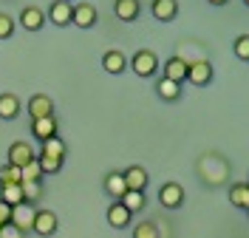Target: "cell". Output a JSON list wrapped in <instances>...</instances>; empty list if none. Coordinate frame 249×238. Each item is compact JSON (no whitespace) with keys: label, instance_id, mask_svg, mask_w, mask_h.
<instances>
[{"label":"cell","instance_id":"obj_34","mask_svg":"<svg viewBox=\"0 0 249 238\" xmlns=\"http://www.w3.org/2000/svg\"><path fill=\"white\" fill-rule=\"evenodd\" d=\"M210 6H224V3H230V0H207Z\"/></svg>","mask_w":249,"mask_h":238},{"label":"cell","instance_id":"obj_11","mask_svg":"<svg viewBox=\"0 0 249 238\" xmlns=\"http://www.w3.org/2000/svg\"><path fill=\"white\" fill-rule=\"evenodd\" d=\"M29 116H31V119L54 116V99H51L48 94H34L29 99Z\"/></svg>","mask_w":249,"mask_h":238},{"label":"cell","instance_id":"obj_20","mask_svg":"<svg viewBox=\"0 0 249 238\" xmlns=\"http://www.w3.org/2000/svg\"><path fill=\"white\" fill-rule=\"evenodd\" d=\"M17 113H20V99L15 94H0V119L12 122L17 119Z\"/></svg>","mask_w":249,"mask_h":238},{"label":"cell","instance_id":"obj_35","mask_svg":"<svg viewBox=\"0 0 249 238\" xmlns=\"http://www.w3.org/2000/svg\"><path fill=\"white\" fill-rule=\"evenodd\" d=\"M68 3H74V0H68Z\"/></svg>","mask_w":249,"mask_h":238},{"label":"cell","instance_id":"obj_22","mask_svg":"<svg viewBox=\"0 0 249 238\" xmlns=\"http://www.w3.org/2000/svg\"><path fill=\"white\" fill-rule=\"evenodd\" d=\"M119 204H122L127 213H139V210L147 207V199H144V193H139V190H127L122 199H119Z\"/></svg>","mask_w":249,"mask_h":238},{"label":"cell","instance_id":"obj_5","mask_svg":"<svg viewBox=\"0 0 249 238\" xmlns=\"http://www.w3.org/2000/svg\"><path fill=\"white\" fill-rule=\"evenodd\" d=\"M159 201H161V207H167V210H178V207L184 204V187L178 182H164L159 187Z\"/></svg>","mask_w":249,"mask_h":238},{"label":"cell","instance_id":"obj_21","mask_svg":"<svg viewBox=\"0 0 249 238\" xmlns=\"http://www.w3.org/2000/svg\"><path fill=\"white\" fill-rule=\"evenodd\" d=\"M230 201H232L238 210H249V184L247 182L230 184Z\"/></svg>","mask_w":249,"mask_h":238},{"label":"cell","instance_id":"obj_15","mask_svg":"<svg viewBox=\"0 0 249 238\" xmlns=\"http://www.w3.org/2000/svg\"><path fill=\"white\" fill-rule=\"evenodd\" d=\"M150 12H153V17L159 23H170L178 15V0H153L150 3Z\"/></svg>","mask_w":249,"mask_h":238},{"label":"cell","instance_id":"obj_31","mask_svg":"<svg viewBox=\"0 0 249 238\" xmlns=\"http://www.w3.org/2000/svg\"><path fill=\"white\" fill-rule=\"evenodd\" d=\"M12 34H15V17L0 12V40H9Z\"/></svg>","mask_w":249,"mask_h":238},{"label":"cell","instance_id":"obj_28","mask_svg":"<svg viewBox=\"0 0 249 238\" xmlns=\"http://www.w3.org/2000/svg\"><path fill=\"white\" fill-rule=\"evenodd\" d=\"M133 238H159L156 221H139L136 227H133Z\"/></svg>","mask_w":249,"mask_h":238},{"label":"cell","instance_id":"obj_9","mask_svg":"<svg viewBox=\"0 0 249 238\" xmlns=\"http://www.w3.org/2000/svg\"><path fill=\"white\" fill-rule=\"evenodd\" d=\"M187 60L184 57H170L167 63L161 65V77H167V79H173V82H178V85H184V79H187Z\"/></svg>","mask_w":249,"mask_h":238},{"label":"cell","instance_id":"obj_12","mask_svg":"<svg viewBox=\"0 0 249 238\" xmlns=\"http://www.w3.org/2000/svg\"><path fill=\"white\" fill-rule=\"evenodd\" d=\"M71 12H74V3H68V0H54L51 3V9H48V20L54 23V26H71Z\"/></svg>","mask_w":249,"mask_h":238},{"label":"cell","instance_id":"obj_8","mask_svg":"<svg viewBox=\"0 0 249 238\" xmlns=\"http://www.w3.org/2000/svg\"><path fill=\"white\" fill-rule=\"evenodd\" d=\"M31 136L43 145L46 139L57 136V116H43V119H31Z\"/></svg>","mask_w":249,"mask_h":238},{"label":"cell","instance_id":"obj_36","mask_svg":"<svg viewBox=\"0 0 249 238\" xmlns=\"http://www.w3.org/2000/svg\"><path fill=\"white\" fill-rule=\"evenodd\" d=\"M0 227H3V224H0Z\"/></svg>","mask_w":249,"mask_h":238},{"label":"cell","instance_id":"obj_30","mask_svg":"<svg viewBox=\"0 0 249 238\" xmlns=\"http://www.w3.org/2000/svg\"><path fill=\"white\" fill-rule=\"evenodd\" d=\"M235 57H238L241 63H249V34H241V37L235 40Z\"/></svg>","mask_w":249,"mask_h":238},{"label":"cell","instance_id":"obj_13","mask_svg":"<svg viewBox=\"0 0 249 238\" xmlns=\"http://www.w3.org/2000/svg\"><path fill=\"white\" fill-rule=\"evenodd\" d=\"M20 26H23L26 32H40V29L46 26V15H43V9H37V6H26V9L20 12Z\"/></svg>","mask_w":249,"mask_h":238},{"label":"cell","instance_id":"obj_33","mask_svg":"<svg viewBox=\"0 0 249 238\" xmlns=\"http://www.w3.org/2000/svg\"><path fill=\"white\" fill-rule=\"evenodd\" d=\"M9 216H12V207L6 201H0V224H9Z\"/></svg>","mask_w":249,"mask_h":238},{"label":"cell","instance_id":"obj_1","mask_svg":"<svg viewBox=\"0 0 249 238\" xmlns=\"http://www.w3.org/2000/svg\"><path fill=\"white\" fill-rule=\"evenodd\" d=\"M60 230V219H57V213L54 210H43V207H37V213H34V224H31V233H37L40 238H48L54 236Z\"/></svg>","mask_w":249,"mask_h":238},{"label":"cell","instance_id":"obj_23","mask_svg":"<svg viewBox=\"0 0 249 238\" xmlns=\"http://www.w3.org/2000/svg\"><path fill=\"white\" fill-rule=\"evenodd\" d=\"M40 153H46V156H57V159H65L68 147H65V142H62V136L57 133V136H51V139H46V142L40 145Z\"/></svg>","mask_w":249,"mask_h":238},{"label":"cell","instance_id":"obj_2","mask_svg":"<svg viewBox=\"0 0 249 238\" xmlns=\"http://www.w3.org/2000/svg\"><path fill=\"white\" fill-rule=\"evenodd\" d=\"M130 68H133L136 77H153L156 71H159V57L150 48H139L133 54V60H130Z\"/></svg>","mask_w":249,"mask_h":238},{"label":"cell","instance_id":"obj_7","mask_svg":"<svg viewBox=\"0 0 249 238\" xmlns=\"http://www.w3.org/2000/svg\"><path fill=\"white\" fill-rule=\"evenodd\" d=\"M187 82H193V85L213 82V65H210V60H193L187 65Z\"/></svg>","mask_w":249,"mask_h":238},{"label":"cell","instance_id":"obj_29","mask_svg":"<svg viewBox=\"0 0 249 238\" xmlns=\"http://www.w3.org/2000/svg\"><path fill=\"white\" fill-rule=\"evenodd\" d=\"M6 184H20V170L12 167V165L0 167V187H6Z\"/></svg>","mask_w":249,"mask_h":238},{"label":"cell","instance_id":"obj_17","mask_svg":"<svg viewBox=\"0 0 249 238\" xmlns=\"http://www.w3.org/2000/svg\"><path fill=\"white\" fill-rule=\"evenodd\" d=\"M102 68L108 71V74H122L124 68H127V57H124L119 48H110V51H105V57H102Z\"/></svg>","mask_w":249,"mask_h":238},{"label":"cell","instance_id":"obj_26","mask_svg":"<svg viewBox=\"0 0 249 238\" xmlns=\"http://www.w3.org/2000/svg\"><path fill=\"white\" fill-rule=\"evenodd\" d=\"M0 201H6L9 207H15L23 201V187L20 184H6V187H0Z\"/></svg>","mask_w":249,"mask_h":238},{"label":"cell","instance_id":"obj_18","mask_svg":"<svg viewBox=\"0 0 249 238\" xmlns=\"http://www.w3.org/2000/svg\"><path fill=\"white\" fill-rule=\"evenodd\" d=\"M130 219H133V213H127L119 201H113L108 207V224L113 230H124V227H130Z\"/></svg>","mask_w":249,"mask_h":238},{"label":"cell","instance_id":"obj_16","mask_svg":"<svg viewBox=\"0 0 249 238\" xmlns=\"http://www.w3.org/2000/svg\"><path fill=\"white\" fill-rule=\"evenodd\" d=\"M153 88H156V96L164 99V102H176V99L181 96V85L173 82V79H167V77H159Z\"/></svg>","mask_w":249,"mask_h":238},{"label":"cell","instance_id":"obj_14","mask_svg":"<svg viewBox=\"0 0 249 238\" xmlns=\"http://www.w3.org/2000/svg\"><path fill=\"white\" fill-rule=\"evenodd\" d=\"M113 12L122 23H136L142 15V3L139 0H116L113 3Z\"/></svg>","mask_w":249,"mask_h":238},{"label":"cell","instance_id":"obj_25","mask_svg":"<svg viewBox=\"0 0 249 238\" xmlns=\"http://www.w3.org/2000/svg\"><path fill=\"white\" fill-rule=\"evenodd\" d=\"M37 165H40V170H43V176H54V173H60V170H62L65 159L46 156V153H37Z\"/></svg>","mask_w":249,"mask_h":238},{"label":"cell","instance_id":"obj_6","mask_svg":"<svg viewBox=\"0 0 249 238\" xmlns=\"http://www.w3.org/2000/svg\"><path fill=\"white\" fill-rule=\"evenodd\" d=\"M34 147H31L29 142H12V147H9V162L6 165H12V167H17V170H23L29 162H34Z\"/></svg>","mask_w":249,"mask_h":238},{"label":"cell","instance_id":"obj_19","mask_svg":"<svg viewBox=\"0 0 249 238\" xmlns=\"http://www.w3.org/2000/svg\"><path fill=\"white\" fill-rule=\"evenodd\" d=\"M105 193H108L113 201H119L124 193H127V187H124V179L122 173H116V170H110L108 176H105Z\"/></svg>","mask_w":249,"mask_h":238},{"label":"cell","instance_id":"obj_4","mask_svg":"<svg viewBox=\"0 0 249 238\" xmlns=\"http://www.w3.org/2000/svg\"><path fill=\"white\" fill-rule=\"evenodd\" d=\"M71 23L77 29H93L99 23V12L93 3H74V12H71Z\"/></svg>","mask_w":249,"mask_h":238},{"label":"cell","instance_id":"obj_27","mask_svg":"<svg viewBox=\"0 0 249 238\" xmlns=\"http://www.w3.org/2000/svg\"><path fill=\"white\" fill-rule=\"evenodd\" d=\"M46 176H43V170H40V165H37V156H34V162H29L23 170H20V182H43Z\"/></svg>","mask_w":249,"mask_h":238},{"label":"cell","instance_id":"obj_32","mask_svg":"<svg viewBox=\"0 0 249 238\" xmlns=\"http://www.w3.org/2000/svg\"><path fill=\"white\" fill-rule=\"evenodd\" d=\"M0 238H26V233H20L15 224H3L0 227Z\"/></svg>","mask_w":249,"mask_h":238},{"label":"cell","instance_id":"obj_10","mask_svg":"<svg viewBox=\"0 0 249 238\" xmlns=\"http://www.w3.org/2000/svg\"><path fill=\"white\" fill-rule=\"evenodd\" d=\"M122 179H124V187H127V190H139V193L147 190V182H150V179H147V170L139 167V165H130L122 173Z\"/></svg>","mask_w":249,"mask_h":238},{"label":"cell","instance_id":"obj_3","mask_svg":"<svg viewBox=\"0 0 249 238\" xmlns=\"http://www.w3.org/2000/svg\"><path fill=\"white\" fill-rule=\"evenodd\" d=\"M34 213H37V207L29 204V201H20V204L12 207V216H9V224H15L20 233H31V224H34Z\"/></svg>","mask_w":249,"mask_h":238},{"label":"cell","instance_id":"obj_24","mask_svg":"<svg viewBox=\"0 0 249 238\" xmlns=\"http://www.w3.org/2000/svg\"><path fill=\"white\" fill-rule=\"evenodd\" d=\"M20 187H23V201H29V204H34V207H37V201H40L43 193H46L43 182H20Z\"/></svg>","mask_w":249,"mask_h":238}]
</instances>
